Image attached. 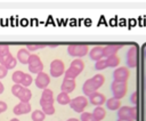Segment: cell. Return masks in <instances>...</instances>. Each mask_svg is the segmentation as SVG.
Returning <instances> with one entry per match:
<instances>
[{
	"mask_svg": "<svg viewBox=\"0 0 146 121\" xmlns=\"http://www.w3.org/2000/svg\"><path fill=\"white\" fill-rule=\"evenodd\" d=\"M16 97L19 99V102H30V99L32 98V91L26 87H22Z\"/></svg>",
	"mask_w": 146,
	"mask_h": 121,
	"instance_id": "ac0fdd59",
	"label": "cell"
},
{
	"mask_svg": "<svg viewBox=\"0 0 146 121\" xmlns=\"http://www.w3.org/2000/svg\"><path fill=\"white\" fill-rule=\"evenodd\" d=\"M130 100H131V103H132L133 105H137V104H138V92H137V91L132 92V95H131V97H130Z\"/></svg>",
	"mask_w": 146,
	"mask_h": 121,
	"instance_id": "836d02e7",
	"label": "cell"
},
{
	"mask_svg": "<svg viewBox=\"0 0 146 121\" xmlns=\"http://www.w3.org/2000/svg\"><path fill=\"white\" fill-rule=\"evenodd\" d=\"M9 53H10V49H9L8 45H0V57L7 55Z\"/></svg>",
	"mask_w": 146,
	"mask_h": 121,
	"instance_id": "d6a6232c",
	"label": "cell"
},
{
	"mask_svg": "<svg viewBox=\"0 0 146 121\" xmlns=\"http://www.w3.org/2000/svg\"><path fill=\"white\" fill-rule=\"evenodd\" d=\"M138 118V111L136 106H121L117 110V119L133 120L136 121Z\"/></svg>",
	"mask_w": 146,
	"mask_h": 121,
	"instance_id": "3957f363",
	"label": "cell"
},
{
	"mask_svg": "<svg viewBox=\"0 0 146 121\" xmlns=\"http://www.w3.org/2000/svg\"><path fill=\"white\" fill-rule=\"evenodd\" d=\"M66 121H80V120L76 119V118H70V119H67Z\"/></svg>",
	"mask_w": 146,
	"mask_h": 121,
	"instance_id": "74e56055",
	"label": "cell"
},
{
	"mask_svg": "<svg viewBox=\"0 0 146 121\" xmlns=\"http://www.w3.org/2000/svg\"><path fill=\"white\" fill-rule=\"evenodd\" d=\"M7 74H8V70L6 67H3V66L0 65V80L3 79V78H6Z\"/></svg>",
	"mask_w": 146,
	"mask_h": 121,
	"instance_id": "e575fe53",
	"label": "cell"
},
{
	"mask_svg": "<svg viewBox=\"0 0 146 121\" xmlns=\"http://www.w3.org/2000/svg\"><path fill=\"white\" fill-rule=\"evenodd\" d=\"M88 98H89V103L92 104V105H95V106H102L106 102V98H105L104 94L98 92V91H95V92L90 94L88 96Z\"/></svg>",
	"mask_w": 146,
	"mask_h": 121,
	"instance_id": "5bb4252c",
	"label": "cell"
},
{
	"mask_svg": "<svg viewBox=\"0 0 146 121\" xmlns=\"http://www.w3.org/2000/svg\"><path fill=\"white\" fill-rule=\"evenodd\" d=\"M30 56H31V53H30L26 48H22V49H19V50L17 51L16 59H17L19 63H22L23 65H25V64L29 63V58H30Z\"/></svg>",
	"mask_w": 146,
	"mask_h": 121,
	"instance_id": "d6986e66",
	"label": "cell"
},
{
	"mask_svg": "<svg viewBox=\"0 0 146 121\" xmlns=\"http://www.w3.org/2000/svg\"><path fill=\"white\" fill-rule=\"evenodd\" d=\"M46 45L44 43H29L26 46V49L31 53V51H34V50H38V49H42Z\"/></svg>",
	"mask_w": 146,
	"mask_h": 121,
	"instance_id": "f546056e",
	"label": "cell"
},
{
	"mask_svg": "<svg viewBox=\"0 0 146 121\" xmlns=\"http://www.w3.org/2000/svg\"><path fill=\"white\" fill-rule=\"evenodd\" d=\"M54 92L51 89L49 88H46L42 90V94H41V97H40V105L41 107L42 106H47V105H54Z\"/></svg>",
	"mask_w": 146,
	"mask_h": 121,
	"instance_id": "8fae6325",
	"label": "cell"
},
{
	"mask_svg": "<svg viewBox=\"0 0 146 121\" xmlns=\"http://www.w3.org/2000/svg\"><path fill=\"white\" fill-rule=\"evenodd\" d=\"M67 53L72 57L81 58L89 53V47L84 43H72L67 46Z\"/></svg>",
	"mask_w": 146,
	"mask_h": 121,
	"instance_id": "7a4b0ae2",
	"label": "cell"
},
{
	"mask_svg": "<svg viewBox=\"0 0 146 121\" xmlns=\"http://www.w3.org/2000/svg\"><path fill=\"white\" fill-rule=\"evenodd\" d=\"M92 115L98 120V121H102L105 116H106V110L103 107V106H96L92 111Z\"/></svg>",
	"mask_w": 146,
	"mask_h": 121,
	"instance_id": "7402d4cb",
	"label": "cell"
},
{
	"mask_svg": "<svg viewBox=\"0 0 146 121\" xmlns=\"http://www.w3.org/2000/svg\"><path fill=\"white\" fill-rule=\"evenodd\" d=\"M31 119L32 121H43L46 119V114L42 110H34L31 112Z\"/></svg>",
	"mask_w": 146,
	"mask_h": 121,
	"instance_id": "d4e9b609",
	"label": "cell"
},
{
	"mask_svg": "<svg viewBox=\"0 0 146 121\" xmlns=\"http://www.w3.org/2000/svg\"><path fill=\"white\" fill-rule=\"evenodd\" d=\"M105 82V78L103 74H95L92 78L88 79L84 81L83 86H82V91L86 96H89L90 94L97 91Z\"/></svg>",
	"mask_w": 146,
	"mask_h": 121,
	"instance_id": "6da1fadb",
	"label": "cell"
},
{
	"mask_svg": "<svg viewBox=\"0 0 146 121\" xmlns=\"http://www.w3.org/2000/svg\"><path fill=\"white\" fill-rule=\"evenodd\" d=\"M105 105H106V107H107L108 110H111V111H117V110L121 107V102H120V99H116V98H114V97H111V98L106 99Z\"/></svg>",
	"mask_w": 146,
	"mask_h": 121,
	"instance_id": "ffe728a7",
	"label": "cell"
},
{
	"mask_svg": "<svg viewBox=\"0 0 146 121\" xmlns=\"http://www.w3.org/2000/svg\"><path fill=\"white\" fill-rule=\"evenodd\" d=\"M106 59V64H107V67H117L119 64H120V57L117 55H114V56H110Z\"/></svg>",
	"mask_w": 146,
	"mask_h": 121,
	"instance_id": "cb8c5ba5",
	"label": "cell"
},
{
	"mask_svg": "<svg viewBox=\"0 0 146 121\" xmlns=\"http://www.w3.org/2000/svg\"><path fill=\"white\" fill-rule=\"evenodd\" d=\"M111 90L113 94V97L116 99H121L127 95L128 91V84L127 82H116L113 81L111 84Z\"/></svg>",
	"mask_w": 146,
	"mask_h": 121,
	"instance_id": "5b68a950",
	"label": "cell"
},
{
	"mask_svg": "<svg viewBox=\"0 0 146 121\" xmlns=\"http://www.w3.org/2000/svg\"><path fill=\"white\" fill-rule=\"evenodd\" d=\"M16 64H17V59L15 58V56H13L10 53L5 55V56H1L0 57V65L6 67L7 70H11V68H15L16 67Z\"/></svg>",
	"mask_w": 146,
	"mask_h": 121,
	"instance_id": "7c38bea8",
	"label": "cell"
},
{
	"mask_svg": "<svg viewBox=\"0 0 146 121\" xmlns=\"http://www.w3.org/2000/svg\"><path fill=\"white\" fill-rule=\"evenodd\" d=\"M42 111L46 115H52L56 110L54 105H47V106H42Z\"/></svg>",
	"mask_w": 146,
	"mask_h": 121,
	"instance_id": "1f68e13d",
	"label": "cell"
},
{
	"mask_svg": "<svg viewBox=\"0 0 146 121\" xmlns=\"http://www.w3.org/2000/svg\"><path fill=\"white\" fill-rule=\"evenodd\" d=\"M80 121H98V120L92 115V113L82 112L81 113V116H80Z\"/></svg>",
	"mask_w": 146,
	"mask_h": 121,
	"instance_id": "f1b7e54d",
	"label": "cell"
},
{
	"mask_svg": "<svg viewBox=\"0 0 146 121\" xmlns=\"http://www.w3.org/2000/svg\"><path fill=\"white\" fill-rule=\"evenodd\" d=\"M107 67V64H106V59L105 58H102L99 61H97L95 63V68L98 70V71H102V70H105Z\"/></svg>",
	"mask_w": 146,
	"mask_h": 121,
	"instance_id": "4dcf8cb0",
	"label": "cell"
},
{
	"mask_svg": "<svg viewBox=\"0 0 146 121\" xmlns=\"http://www.w3.org/2000/svg\"><path fill=\"white\" fill-rule=\"evenodd\" d=\"M121 48H122V45H107V46H105L104 47V58L116 55Z\"/></svg>",
	"mask_w": 146,
	"mask_h": 121,
	"instance_id": "e0dca14e",
	"label": "cell"
},
{
	"mask_svg": "<svg viewBox=\"0 0 146 121\" xmlns=\"http://www.w3.org/2000/svg\"><path fill=\"white\" fill-rule=\"evenodd\" d=\"M56 100H57V103H58V104H60V105H68V104H70V102H71V98H70L68 94L60 91V92L57 95Z\"/></svg>",
	"mask_w": 146,
	"mask_h": 121,
	"instance_id": "603a6c76",
	"label": "cell"
},
{
	"mask_svg": "<svg viewBox=\"0 0 146 121\" xmlns=\"http://www.w3.org/2000/svg\"><path fill=\"white\" fill-rule=\"evenodd\" d=\"M24 72L23 71H15L14 73H13V75H11V80L14 81V83H17V84H21V82H22V80H23V78H24Z\"/></svg>",
	"mask_w": 146,
	"mask_h": 121,
	"instance_id": "484cf974",
	"label": "cell"
},
{
	"mask_svg": "<svg viewBox=\"0 0 146 121\" xmlns=\"http://www.w3.org/2000/svg\"><path fill=\"white\" fill-rule=\"evenodd\" d=\"M7 104H6V102H2V100H0V113H2V112H5L6 110H7Z\"/></svg>",
	"mask_w": 146,
	"mask_h": 121,
	"instance_id": "d590c367",
	"label": "cell"
},
{
	"mask_svg": "<svg viewBox=\"0 0 146 121\" xmlns=\"http://www.w3.org/2000/svg\"><path fill=\"white\" fill-rule=\"evenodd\" d=\"M32 81H33L32 75H31L30 73H25V74H24V78H23V80H22V82H21V84H22L23 87L29 88V86H31Z\"/></svg>",
	"mask_w": 146,
	"mask_h": 121,
	"instance_id": "83f0119b",
	"label": "cell"
},
{
	"mask_svg": "<svg viewBox=\"0 0 146 121\" xmlns=\"http://www.w3.org/2000/svg\"><path fill=\"white\" fill-rule=\"evenodd\" d=\"M127 66L135 68L138 64V48L137 46H131L127 51V59H125Z\"/></svg>",
	"mask_w": 146,
	"mask_h": 121,
	"instance_id": "ba28073f",
	"label": "cell"
},
{
	"mask_svg": "<svg viewBox=\"0 0 146 121\" xmlns=\"http://www.w3.org/2000/svg\"><path fill=\"white\" fill-rule=\"evenodd\" d=\"M116 121H133V120H125V119H117Z\"/></svg>",
	"mask_w": 146,
	"mask_h": 121,
	"instance_id": "f35d334b",
	"label": "cell"
},
{
	"mask_svg": "<svg viewBox=\"0 0 146 121\" xmlns=\"http://www.w3.org/2000/svg\"><path fill=\"white\" fill-rule=\"evenodd\" d=\"M64 75H65V78H64V79H73V80H75V79H76V76L79 75V73H78L75 70H73L72 67H68L67 70H65Z\"/></svg>",
	"mask_w": 146,
	"mask_h": 121,
	"instance_id": "4316f807",
	"label": "cell"
},
{
	"mask_svg": "<svg viewBox=\"0 0 146 121\" xmlns=\"http://www.w3.org/2000/svg\"><path fill=\"white\" fill-rule=\"evenodd\" d=\"M70 67H72L73 70H75V71L80 74V73L83 71V68H84V63H83V61H82L81 58H75V59H73V61L71 62Z\"/></svg>",
	"mask_w": 146,
	"mask_h": 121,
	"instance_id": "44dd1931",
	"label": "cell"
},
{
	"mask_svg": "<svg viewBox=\"0 0 146 121\" xmlns=\"http://www.w3.org/2000/svg\"><path fill=\"white\" fill-rule=\"evenodd\" d=\"M70 107L76 112V113H82L84 112V108L88 106V98L86 96H76L70 102Z\"/></svg>",
	"mask_w": 146,
	"mask_h": 121,
	"instance_id": "277c9868",
	"label": "cell"
},
{
	"mask_svg": "<svg viewBox=\"0 0 146 121\" xmlns=\"http://www.w3.org/2000/svg\"><path fill=\"white\" fill-rule=\"evenodd\" d=\"M27 65H29V71L31 73L38 74V73L43 71V63H42L41 58L35 54H31Z\"/></svg>",
	"mask_w": 146,
	"mask_h": 121,
	"instance_id": "8992f818",
	"label": "cell"
},
{
	"mask_svg": "<svg viewBox=\"0 0 146 121\" xmlns=\"http://www.w3.org/2000/svg\"><path fill=\"white\" fill-rule=\"evenodd\" d=\"M49 71H50V75L52 78H59L65 72V64H64V62L62 59H58V58L54 59L50 63Z\"/></svg>",
	"mask_w": 146,
	"mask_h": 121,
	"instance_id": "52a82bcc",
	"label": "cell"
},
{
	"mask_svg": "<svg viewBox=\"0 0 146 121\" xmlns=\"http://www.w3.org/2000/svg\"><path fill=\"white\" fill-rule=\"evenodd\" d=\"M10 121H19V120H18V119H17V118H14V119H11V120H10Z\"/></svg>",
	"mask_w": 146,
	"mask_h": 121,
	"instance_id": "ab89813d",
	"label": "cell"
},
{
	"mask_svg": "<svg viewBox=\"0 0 146 121\" xmlns=\"http://www.w3.org/2000/svg\"><path fill=\"white\" fill-rule=\"evenodd\" d=\"M3 90H5V87H3V83L0 81V95L3 92Z\"/></svg>",
	"mask_w": 146,
	"mask_h": 121,
	"instance_id": "8d00e7d4",
	"label": "cell"
},
{
	"mask_svg": "<svg viewBox=\"0 0 146 121\" xmlns=\"http://www.w3.org/2000/svg\"><path fill=\"white\" fill-rule=\"evenodd\" d=\"M31 104L29 102H19L17 105L14 106L13 112L16 115H23V114H27L31 113Z\"/></svg>",
	"mask_w": 146,
	"mask_h": 121,
	"instance_id": "4fadbf2b",
	"label": "cell"
},
{
	"mask_svg": "<svg viewBox=\"0 0 146 121\" xmlns=\"http://www.w3.org/2000/svg\"><path fill=\"white\" fill-rule=\"evenodd\" d=\"M89 57L95 62L104 58V47L103 46H95L94 48H91L89 50Z\"/></svg>",
	"mask_w": 146,
	"mask_h": 121,
	"instance_id": "9a60e30c",
	"label": "cell"
},
{
	"mask_svg": "<svg viewBox=\"0 0 146 121\" xmlns=\"http://www.w3.org/2000/svg\"><path fill=\"white\" fill-rule=\"evenodd\" d=\"M130 76V71L128 67L125 66H121V67H116L113 71V81L116 82H127L128 79Z\"/></svg>",
	"mask_w": 146,
	"mask_h": 121,
	"instance_id": "9c48e42d",
	"label": "cell"
},
{
	"mask_svg": "<svg viewBox=\"0 0 146 121\" xmlns=\"http://www.w3.org/2000/svg\"><path fill=\"white\" fill-rule=\"evenodd\" d=\"M75 86H76L75 80H73V79H64L62 84H60V90L63 92L70 94L75 89Z\"/></svg>",
	"mask_w": 146,
	"mask_h": 121,
	"instance_id": "2e32d148",
	"label": "cell"
},
{
	"mask_svg": "<svg viewBox=\"0 0 146 121\" xmlns=\"http://www.w3.org/2000/svg\"><path fill=\"white\" fill-rule=\"evenodd\" d=\"M34 83H35V86L39 89H42V90L46 89L49 86V83H50V76H49V74L46 73V72H43V71L40 72V73H38L36 76H35Z\"/></svg>",
	"mask_w": 146,
	"mask_h": 121,
	"instance_id": "30bf717a",
	"label": "cell"
}]
</instances>
